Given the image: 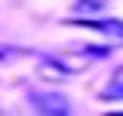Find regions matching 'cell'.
Returning a JSON list of instances; mask_svg holds the SVG:
<instances>
[{"label": "cell", "instance_id": "cell-2", "mask_svg": "<svg viewBox=\"0 0 123 116\" xmlns=\"http://www.w3.org/2000/svg\"><path fill=\"white\" fill-rule=\"evenodd\" d=\"M31 99L38 106V116H68V99L58 92H34Z\"/></svg>", "mask_w": 123, "mask_h": 116}, {"label": "cell", "instance_id": "cell-1", "mask_svg": "<svg viewBox=\"0 0 123 116\" xmlns=\"http://www.w3.org/2000/svg\"><path fill=\"white\" fill-rule=\"evenodd\" d=\"M72 24H79V27H89V31H103V34L110 38L116 48L123 45V21H116V17H75Z\"/></svg>", "mask_w": 123, "mask_h": 116}, {"label": "cell", "instance_id": "cell-5", "mask_svg": "<svg viewBox=\"0 0 123 116\" xmlns=\"http://www.w3.org/2000/svg\"><path fill=\"white\" fill-rule=\"evenodd\" d=\"M113 116H123V113H113Z\"/></svg>", "mask_w": 123, "mask_h": 116}, {"label": "cell", "instance_id": "cell-3", "mask_svg": "<svg viewBox=\"0 0 123 116\" xmlns=\"http://www.w3.org/2000/svg\"><path fill=\"white\" fill-rule=\"evenodd\" d=\"M106 96H123V68H116V72H113L110 85H106Z\"/></svg>", "mask_w": 123, "mask_h": 116}, {"label": "cell", "instance_id": "cell-4", "mask_svg": "<svg viewBox=\"0 0 123 116\" xmlns=\"http://www.w3.org/2000/svg\"><path fill=\"white\" fill-rule=\"evenodd\" d=\"M110 0H75V10H89V17H92V10H103Z\"/></svg>", "mask_w": 123, "mask_h": 116}]
</instances>
